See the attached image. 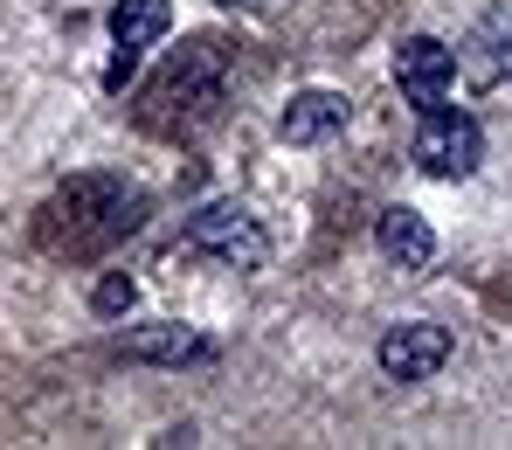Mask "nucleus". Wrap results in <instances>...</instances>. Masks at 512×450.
<instances>
[{
  "instance_id": "ddd939ff",
  "label": "nucleus",
  "mask_w": 512,
  "mask_h": 450,
  "mask_svg": "<svg viewBox=\"0 0 512 450\" xmlns=\"http://www.w3.org/2000/svg\"><path fill=\"white\" fill-rule=\"evenodd\" d=\"M132 70H139V49H118V56H111V70H104V90H125Z\"/></svg>"
},
{
  "instance_id": "9d476101",
  "label": "nucleus",
  "mask_w": 512,
  "mask_h": 450,
  "mask_svg": "<svg viewBox=\"0 0 512 450\" xmlns=\"http://www.w3.org/2000/svg\"><path fill=\"white\" fill-rule=\"evenodd\" d=\"M374 243H381V257L395 270H429L436 264V229H429L416 208H388V215L374 222Z\"/></svg>"
},
{
  "instance_id": "1a4fd4ad",
  "label": "nucleus",
  "mask_w": 512,
  "mask_h": 450,
  "mask_svg": "<svg viewBox=\"0 0 512 450\" xmlns=\"http://www.w3.org/2000/svg\"><path fill=\"white\" fill-rule=\"evenodd\" d=\"M125 360H146V367H187V360H215V340L208 333H194V326H180V319H160V326H139V333H125Z\"/></svg>"
},
{
  "instance_id": "f8f14e48",
  "label": "nucleus",
  "mask_w": 512,
  "mask_h": 450,
  "mask_svg": "<svg viewBox=\"0 0 512 450\" xmlns=\"http://www.w3.org/2000/svg\"><path fill=\"white\" fill-rule=\"evenodd\" d=\"M132 305H139V284H132L125 270H104V277L90 284V312H97V319H125Z\"/></svg>"
},
{
  "instance_id": "9b49d317",
  "label": "nucleus",
  "mask_w": 512,
  "mask_h": 450,
  "mask_svg": "<svg viewBox=\"0 0 512 450\" xmlns=\"http://www.w3.org/2000/svg\"><path fill=\"white\" fill-rule=\"evenodd\" d=\"M173 28V0H118L111 7V42L118 49H153Z\"/></svg>"
},
{
  "instance_id": "f257e3e1",
  "label": "nucleus",
  "mask_w": 512,
  "mask_h": 450,
  "mask_svg": "<svg viewBox=\"0 0 512 450\" xmlns=\"http://www.w3.org/2000/svg\"><path fill=\"white\" fill-rule=\"evenodd\" d=\"M139 222H146V194H139L125 174H70L49 201H42V215H35V243H42L49 257L84 264V257L118 250Z\"/></svg>"
},
{
  "instance_id": "423d86ee",
  "label": "nucleus",
  "mask_w": 512,
  "mask_h": 450,
  "mask_svg": "<svg viewBox=\"0 0 512 450\" xmlns=\"http://www.w3.org/2000/svg\"><path fill=\"white\" fill-rule=\"evenodd\" d=\"M457 77L471 90H499L512 77V0H499V7L478 21V35L457 49Z\"/></svg>"
},
{
  "instance_id": "20e7f679",
  "label": "nucleus",
  "mask_w": 512,
  "mask_h": 450,
  "mask_svg": "<svg viewBox=\"0 0 512 450\" xmlns=\"http://www.w3.org/2000/svg\"><path fill=\"white\" fill-rule=\"evenodd\" d=\"M416 167L429 180H471L478 174V160H485V132H478V118H464V111H423V132H416Z\"/></svg>"
},
{
  "instance_id": "7ed1b4c3",
  "label": "nucleus",
  "mask_w": 512,
  "mask_h": 450,
  "mask_svg": "<svg viewBox=\"0 0 512 450\" xmlns=\"http://www.w3.org/2000/svg\"><path fill=\"white\" fill-rule=\"evenodd\" d=\"M180 250L215 257V264H229V270H256L270 257V236H263V222H256L250 208L208 201V208H194V215L180 222Z\"/></svg>"
},
{
  "instance_id": "39448f33",
  "label": "nucleus",
  "mask_w": 512,
  "mask_h": 450,
  "mask_svg": "<svg viewBox=\"0 0 512 450\" xmlns=\"http://www.w3.org/2000/svg\"><path fill=\"white\" fill-rule=\"evenodd\" d=\"M395 84H402V97L416 111H436L450 97V84H457V49H443L436 35H409L395 49Z\"/></svg>"
},
{
  "instance_id": "6e6552de",
  "label": "nucleus",
  "mask_w": 512,
  "mask_h": 450,
  "mask_svg": "<svg viewBox=\"0 0 512 450\" xmlns=\"http://www.w3.org/2000/svg\"><path fill=\"white\" fill-rule=\"evenodd\" d=\"M346 118H353L346 90H298L284 104V118H277V139L284 146H326V139L346 132Z\"/></svg>"
},
{
  "instance_id": "4468645a",
  "label": "nucleus",
  "mask_w": 512,
  "mask_h": 450,
  "mask_svg": "<svg viewBox=\"0 0 512 450\" xmlns=\"http://www.w3.org/2000/svg\"><path fill=\"white\" fill-rule=\"evenodd\" d=\"M215 7H236V14H263L270 0H215Z\"/></svg>"
},
{
  "instance_id": "0eeeda50",
  "label": "nucleus",
  "mask_w": 512,
  "mask_h": 450,
  "mask_svg": "<svg viewBox=\"0 0 512 450\" xmlns=\"http://www.w3.org/2000/svg\"><path fill=\"white\" fill-rule=\"evenodd\" d=\"M443 360H450V333L429 326V319H409V326H395L381 340V374L388 381H429Z\"/></svg>"
},
{
  "instance_id": "f03ea898",
  "label": "nucleus",
  "mask_w": 512,
  "mask_h": 450,
  "mask_svg": "<svg viewBox=\"0 0 512 450\" xmlns=\"http://www.w3.org/2000/svg\"><path fill=\"white\" fill-rule=\"evenodd\" d=\"M229 97V49L215 35H194L167 56V70L139 97V125L153 139H194Z\"/></svg>"
}]
</instances>
